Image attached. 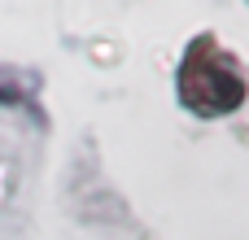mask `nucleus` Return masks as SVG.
<instances>
[{
	"label": "nucleus",
	"mask_w": 249,
	"mask_h": 240,
	"mask_svg": "<svg viewBox=\"0 0 249 240\" xmlns=\"http://www.w3.org/2000/svg\"><path fill=\"white\" fill-rule=\"evenodd\" d=\"M179 96H184V105H188L193 114H206V118L228 114V109L241 105L245 79H241V70L232 66V57H228L210 35L188 48V57H184V66H179Z\"/></svg>",
	"instance_id": "obj_1"
}]
</instances>
